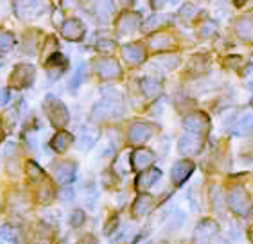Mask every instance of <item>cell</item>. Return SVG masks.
Instances as JSON below:
<instances>
[{"instance_id":"f35d334b","label":"cell","mask_w":253,"mask_h":244,"mask_svg":"<svg viewBox=\"0 0 253 244\" xmlns=\"http://www.w3.org/2000/svg\"><path fill=\"white\" fill-rule=\"evenodd\" d=\"M212 244H230L228 241H224V239H217V241H214Z\"/></svg>"},{"instance_id":"d4e9b609","label":"cell","mask_w":253,"mask_h":244,"mask_svg":"<svg viewBox=\"0 0 253 244\" xmlns=\"http://www.w3.org/2000/svg\"><path fill=\"white\" fill-rule=\"evenodd\" d=\"M2 239L7 241V243H20V232L16 228H13V226H4L2 228Z\"/></svg>"},{"instance_id":"ac0fdd59","label":"cell","mask_w":253,"mask_h":244,"mask_svg":"<svg viewBox=\"0 0 253 244\" xmlns=\"http://www.w3.org/2000/svg\"><path fill=\"white\" fill-rule=\"evenodd\" d=\"M235 29H237V35L241 40L253 41V18L252 16H243V18H239Z\"/></svg>"},{"instance_id":"cb8c5ba5","label":"cell","mask_w":253,"mask_h":244,"mask_svg":"<svg viewBox=\"0 0 253 244\" xmlns=\"http://www.w3.org/2000/svg\"><path fill=\"white\" fill-rule=\"evenodd\" d=\"M15 45V36L7 31H0V52H7Z\"/></svg>"},{"instance_id":"5b68a950","label":"cell","mask_w":253,"mask_h":244,"mask_svg":"<svg viewBox=\"0 0 253 244\" xmlns=\"http://www.w3.org/2000/svg\"><path fill=\"white\" fill-rule=\"evenodd\" d=\"M93 67H95V72H97L102 79H115L122 74L121 65L112 58L95 59V61H93Z\"/></svg>"},{"instance_id":"1f68e13d","label":"cell","mask_w":253,"mask_h":244,"mask_svg":"<svg viewBox=\"0 0 253 244\" xmlns=\"http://www.w3.org/2000/svg\"><path fill=\"white\" fill-rule=\"evenodd\" d=\"M194 15H196V5L187 4L181 7V16H183V18H192Z\"/></svg>"},{"instance_id":"74e56055","label":"cell","mask_w":253,"mask_h":244,"mask_svg":"<svg viewBox=\"0 0 253 244\" xmlns=\"http://www.w3.org/2000/svg\"><path fill=\"white\" fill-rule=\"evenodd\" d=\"M72 194H74L72 191H63V192H61V200H70V198H72Z\"/></svg>"},{"instance_id":"f1b7e54d","label":"cell","mask_w":253,"mask_h":244,"mask_svg":"<svg viewBox=\"0 0 253 244\" xmlns=\"http://www.w3.org/2000/svg\"><path fill=\"white\" fill-rule=\"evenodd\" d=\"M84 223V212L83 210H76L70 217V225L72 226H81Z\"/></svg>"},{"instance_id":"484cf974","label":"cell","mask_w":253,"mask_h":244,"mask_svg":"<svg viewBox=\"0 0 253 244\" xmlns=\"http://www.w3.org/2000/svg\"><path fill=\"white\" fill-rule=\"evenodd\" d=\"M170 20V16L169 15H155V16H151V18L147 20L146 22V29L149 31V29H153V27H156V25H160V24H164V22H169Z\"/></svg>"},{"instance_id":"7bdbcfd3","label":"cell","mask_w":253,"mask_h":244,"mask_svg":"<svg viewBox=\"0 0 253 244\" xmlns=\"http://www.w3.org/2000/svg\"><path fill=\"white\" fill-rule=\"evenodd\" d=\"M172 2H176V0H172Z\"/></svg>"},{"instance_id":"e575fe53","label":"cell","mask_w":253,"mask_h":244,"mask_svg":"<svg viewBox=\"0 0 253 244\" xmlns=\"http://www.w3.org/2000/svg\"><path fill=\"white\" fill-rule=\"evenodd\" d=\"M9 103V90H5V88H2L0 90V106H4V104Z\"/></svg>"},{"instance_id":"b9f144b4","label":"cell","mask_w":253,"mask_h":244,"mask_svg":"<svg viewBox=\"0 0 253 244\" xmlns=\"http://www.w3.org/2000/svg\"><path fill=\"white\" fill-rule=\"evenodd\" d=\"M0 67H2V63H0Z\"/></svg>"},{"instance_id":"83f0119b","label":"cell","mask_w":253,"mask_h":244,"mask_svg":"<svg viewBox=\"0 0 253 244\" xmlns=\"http://www.w3.org/2000/svg\"><path fill=\"white\" fill-rule=\"evenodd\" d=\"M158 63L164 65V69L166 70H170V69H174L176 65H178V58H174V56H162L160 59H158Z\"/></svg>"},{"instance_id":"6da1fadb","label":"cell","mask_w":253,"mask_h":244,"mask_svg":"<svg viewBox=\"0 0 253 244\" xmlns=\"http://www.w3.org/2000/svg\"><path fill=\"white\" fill-rule=\"evenodd\" d=\"M43 108H45L47 117H49V121L52 122L54 126L63 127L68 122L67 108H65V104L61 103L58 97H54V95H47L45 101H43Z\"/></svg>"},{"instance_id":"4fadbf2b","label":"cell","mask_w":253,"mask_h":244,"mask_svg":"<svg viewBox=\"0 0 253 244\" xmlns=\"http://www.w3.org/2000/svg\"><path fill=\"white\" fill-rule=\"evenodd\" d=\"M122 56H124V59L129 65H138L144 61L146 52H144V49L138 43H127L122 47Z\"/></svg>"},{"instance_id":"4dcf8cb0","label":"cell","mask_w":253,"mask_h":244,"mask_svg":"<svg viewBox=\"0 0 253 244\" xmlns=\"http://www.w3.org/2000/svg\"><path fill=\"white\" fill-rule=\"evenodd\" d=\"M97 49L102 50V52H112L115 49V43H113L112 40H101L97 43Z\"/></svg>"},{"instance_id":"9a60e30c","label":"cell","mask_w":253,"mask_h":244,"mask_svg":"<svg viewBox=\"0 0 253 244\" xmlns=\"http://www.w3.org/2000/svg\"><path fill=\"white\" fill-rule=\"evenodd\" d=\"M54 174H56V180H58V183H61V185H68V183H70V181H74V178H76V165H74V163H70V162L59 163V165L56 167Z\"/></svg>"},{"instance_id":"9c48e42d","label":"cell","mask_w":253,"mask_h":244,"mask_svg":"<svg viewBox=\"0 0 253 244\" xmlns=\"http://www.w3.org/2000/svg\"><path fill=\"white\" fill-rule=\"evenodd\" d=\"M129 162H131V167L135 171H146L147 167L155 162V155L147 149H136L135 153H131Z\"/></svg>"},{"instance_id":"7c38bea8","label":"cell","mask_w":253,"mask_h":244,"mask_svg":"<svg viewBox=\"0 0 253 244\" xmlns=\"http://www.w3.org/2000/svg\"><path fill=\"white\" fill-rule=\"evenodd\" d=\"M160 176H162L160 169H155V167L146 169V171L140 172L138 178H136V189L138 191H146V189H149V187L155 185L156 181L160 180Z\"/></svg>"},{"instance_id":"836d02e7","label":"cell","mask_w":253,"mask_h":244,"mask_svg":"<svg viewBox=\"0 0 253 244\" xmlns=\"http://www.w3.org/2000/svg\"><path fill=\"white\" fill-rule=\"evenodd\" d=\"M117 223H119V217L117 215H113L112 219L108 221V225H106V228H104V234L106 235H110L113 232V228H115V226H117Z\"/></svg>"},{"instance_id":"44dd1931","label":"cell","mask_w":253,"mask_h":244,"mask_svg":"<svg viewBox=\"0 0 253 244\" xmlns=\"http://www.w3.org/2000/svg\"><path fill=\"white\" fill-rule=\"evenodd\" d=\"M153 208V198L151 196H140L138 200L135 201V205H133V212L135 215H146L149 214Z\"/></svg>"},{"instance_id":"30bf717a","label":"cell","mask_w":253,"mask_h":244,"mask_svg":"<svg viewBox=\"0 0 253 244\" xmlns=\"http://www.w3.org/2000/svg\"><path fill=\"white\" fill-rule=\"evenodd\" d=\"M61 35L65 36L67 40H72V41H79V40L84 36V27L83 24L76 18H70L67 20L61 27Z\"/></svg>"},{"instance_id":"60d3db41","label":"cell","mask_w":253,"mask_h":244,"mask_svg":"<svg viewBox=\"0 0 253 244\" xmlns=\"http://www.w3.org/2000/svg\"><path fill=\"white\" fill-rule=\"evenodd\" d=\"M246 0H235V5H243Z\"/></svg>"},{"instance_id":"2e32d148","label":"cell","mask_w":253,"mask_h":244,"mask_svg":"<svg viewBox=\"0 0 253 244\" xmlns=\"http://www.w3.org/2000/svg\"><path fill=\"white\" fill-rule=\"evenodd\" d=\"M67 67V59L65 56H61L59 52H54L49 59H47V70H49L50 79H56L58 76H61Z\"/></svg>"},{"instance_id":"ba28073f","label":"cell","mask_w":253,"mask_h":244,"mask_svg":"<svg viewBox=\"0 0 253 244\" xmlns=\"http://www.w3.org/2000/svg\"><path fill=\"white\" fill-rule=\"evenodd\" d=\"M192 171H194V163H192V162H189V160L176 162L174 167H172V171H170L174 185H183L187 178L192 174Z\"/></svg>"},{"instance_id":"ee69618b","label":"cell","mask_w":253,"mask_h":244,"mask_svg":"<svg viewBox=\"0 0 253 244\" xmlns=\"http://www.w3.org/2000/svg\"><path fill=\"white\" fill-rule=\"evenodd\" d=\"M252 103H253V99H252Z\"/></svg>"},{"instance_id":"ab89813d","label":"cell","mask_w":253,"mask_h":244,"mask_svg":"<svg viewBox=\"0 0 253 244\" xmlns=\"http://www.w3.org/2000/svg\"><path fill=\"white\" fill-rule=\"evenodd\" d=\"M121 4L124 5V7H127V5L131 4V0H121Z\"/></svg>"},{"instance_id":"5bb4252c","label":"cell","mask_w":253,"mask_h":244,"mask_svg":"<svg viewBox=\"0 0 253 244\" xmlns=\"http://www.w3.org/2000/svg\"><path fill=\"white\" fill-rule=\"evenodd\" d=\"M153 135V127L146 122H136L135 126L129 129V140L133 144H142V142H146L147 138Z\"/></svg>"},{"instance_id":"52a82bcc","label":"cell","mask_w":253,"mask_h":244,"mask_svg":"<svg viewBox=\"0 0 253 244\" xmlns=\"http://www.w3.org/2000/svg\"><path fill=\"white\" fill-rule=\"evenodd\" d=\"M33 79H34V67L31 65H20L16 67V70L11 74V83L15 84L18 88H25L33 84Z\"/></svg>"},{"instance_id":"8992f818","label":"cell","mask_w":253,"mask_h":244,"mask_svg":"<svg viewBox=\"0 0 253 244\" xmlns=\"http://www.w3.org/2000/svg\"><path fill=\"white\" fill-rule=\"evenodd\" d=\"M217 230H219V226H217L215 221H212V219L201 221L200 225L196 226V230H194V243L196 244L207 243L210 237H214V235L217 234Z\"/></svg>"},{"instance_id":"ffe728a7","label":"cell","mask_w":253,"mask_h":244,"mask_svg":"<svg viewBox=\"0 0 253 244\" xmlns=\"http://www.w3.org/2000/svg\"><path fill=\"white\" fill-rule=\"evenodd\" d=\"M138 24V16L131 15V13H126V15H122L121 20H119V31H121L122 35H129L133 33Z\"/></svg>"},{"instance_id":"4316f807","label":"cell","mask_w":253,"mask_h":244,"mask_svg":"<svg viewBox=\"0 0 253 244\" xmlns=\"http://www.w3.org/2000/svg\"><path fill=\"white\" fill-rule=\"evenodd\" d=\"M27 171H29L31 180H34V181H40L42 178H43V171H42L34 162H29V163H27Z\"/></svg>"},{"instance_id":"d6986e66","label":"cell","mask_w":253,"mask_h":244,"mask_svg":"<svg viewBox=\"0 0 253 244\" xmlns=\"http://www.w3.org/2000/svg\"><path fill=\"white\" fill-rule=\"evenodd\" d=\"M70 144H72V135H68V133H65V131H59L58 135L52 138V142H50V147H52L54 151L65 153Z\"/></svg>"},{"instance_id":"d590c367","label":"cell","mask_w":253,"mask_h":244,"mask_svg":"<svg viewBox=\"0 0 253 244\" xmlns=\"http://www.w3.org/2000/svg\"><path fill=\"white\" fill-rule=\"evenodd\" d=\"M78 244H97V241L93 239L92 235H86V237H84V239H81V241H79Z\"/></svg>"},{"instance_id":"7a4b0ae2","label":"cell","mask_w":253,"mask_h":244,"mask_svg":"<svg viewBox=\"0 0 253 244\" xmlns=\"http://www.w3.org/2000/svg\"><path fill=\"white\" fill-rule=\"evenodd\" d=\"M228 203H230V208L234 210L235 214H239V215L252 214V201H250V196L241 185L234 187V189L230 191Z\"/></svg>"},{"instance_id":"d6a6232c","label":"cell","mask_w":253,"mask_h":244,"mask_svg":"<svg viewBox=\"0 0 253 244\" xmlns=\"http://www.w3.org/2000/svg\"><path fill=\"white\" fill-rule=\"evenodd\" d=\"M215 29H217V27H215L214 22H209V24L205 25V29H201V36H210V35H214Z\"/></svg>"},{"instance_id":"603a6c76","label":"cell","mask_w":253,"mask_h":244,"mask_svg":"<svg viewBox=\"0 0 253 244\" xmlns=\"http://www.w3.org/2000/svg\"><path fill=\"white\" fill-rule=\"evenodd\" d=\"M172 45V40H170V36H167V35H156V36H153V40H151V47L153 49H167V47H170Z\"/></svg>"},{"instance_id":"e0dca14e","label":"cell","mask_w":253,"mask_h":244,"mask_svg":"<svg viewBox=\"0 0 253 244\" xmlns=\"http://www.w3.org/2000/svg\"><path fill=\"white\" fill-rule=\"evenodd\" d=\"M252 131H253V112H246L237 119V122H235L234 135L244 137V135H248V133H252Z\"/></svg>"},{"instance_id":"f546056e","label":"cell","mask_w":253,"mask_h":244,"mask_svg":"<svg viewBox=\"0 0 253 244\" xmlns=\"http://www.w3.org/2000/svg\"><path fill=\"white\" fill-rule=\"evenodd\" d=\"M83 76H84V65L81 63L79 65L78 72H76V76H74L72 83H70V88H78L79 84H81V81H83Z\"/></svg>"},{"instance_id":"8fae6325","label":"cell","mask_w":253,"mask_h":244,"mask_svg":"<svg viewBox=\"0 0 253 244\" xmlns=\"http://www.w3.org/2000/svg\"><path fill=\"white\" fill-rule=\"evenodd\" d=\"M183 124H185V127L189 131L205 133L209 129V117L203 115V113H190L189 117H185Z\"/></svg>"},{"instance_id":"3957f363","label":"cell","mask_w":253,"mask_h":244,"mask_svg":"<svg viewBox=\"0 0 253 244\" xmlns=\"http://www.w3.org/2000/svg\"><path fill=\"white\" fill-rule=\"evenodd\" d=\"M122 113V104L119 97H104L99 101L93 108V119L104 121V119H113Z\"/></svg>"},{"instance_id":"8d00e7d4","label":"cell","mask_w":253,"mask_h":244,"mask_svg":"<svg viewBox=\"0 0 253 244\" xmlns=\"http://www.w3.org/2000/svg\"><path fill=\"white\" fill-rule=\"evenodd\" d=\"M164 4H166V0H153V7H155V9H160Z\"/></svg>"},{"instance_id":"277c9868","label":"cell","mask_w":253,"mask_h":244,"mask_svg":"<svg viewBox=\"0 0 253 244\" xmlns=\"http://www.w3.org/2000/svg\"><path fill=\"white\" fill-rule=\"evenodd\" d=\"M203 147V138H201V133L189 131L185 133L183 137L178 142V149H180L181 155H198Z\"/></svg>"},{"instance_id":"7402d4cb","label":"cell","mask_w":253,"mask_h":244,"mask_svg":"<svg viewBox=\"0 0 253 244\" xmlns=\"http://www.w3.org/2000/svg\"><path fill=\"white\" fill-rule=\"evenodd\" d=\"M140 86H142V92L146 93L147 97H156L162 92V84L153 78H144Z\"/></svg>"}]
</instances>
